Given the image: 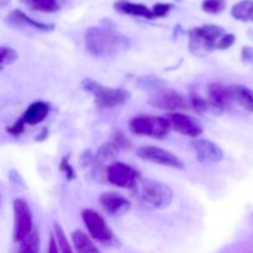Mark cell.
Instances as JSON below:
<instances>
[{
	"label": "cell",
	"mask_w": 253,
	"mask_h": 253,
	"mask_svg": "<svg viewBox=\"0 0 253 253\" xmlns=\"http://www.w3.org/2000/svg\"><path fill=\"white\" fill-rule=\"evenodd\" d=\"M128 128L133 135L148 136V137L162 140L169 133L172 126H170L168 118L141 115L131 119L128 123Z\"/></svg>",
	"instance_id": "obj_4"
},
{
	"label": "cell",
	"mask_w": 253,
	"mask_h": 253,
	"mask_svg": "<svg viewBox=\"0 0 253 253\" xmlns=\"http://www.w3.org/2000/svg\"><path fill=\"white\" fill-rule=\"evenodd\" d=\"M25 126L26 125L24 124V121H22L21 119H19L16 123L12 124V125L9 126V127H6V131L10 133V135L17 137V136H20L25 131Z\"/></svg>",
	"instance_id": "obj_32"
},
{
	"label": "cell",
	"mask_w": 253,
	"mask_h": 253,
	"mask_svg": "<svg viewBox=\"0 0 253 253\" xmlns=\"http://www.w3.org/2000/svg\"><path fill=\"white\" fill-rule=\"evenodd\" d=\"M188 100H189L190 109L195 110L197 113H205L209 109V103L200 94L195 93V91L189 94V99Z\"/></svg>",
	"instance_id": "obj_26"
},
{
	"label": "cell",
	"mask_w": 253,
	"mask_h": 253,
	"mask_svg": "<svg viewBox=\"0 0 253 253\" xmlns=\"http://www.w3.org/2000/svg\"><path fill=\"white\" fill-rule=\"evenodd\" d=\"M9 178L11 184L14 185V188H16V189L19 190L26 189V185H25L24 180H22V178L20 177V174L16 172V170H10Z\"/></svg>",
	"instance_id": "obj_31"
},
{
	"label": "cell",
	"mask_w": 253,
	"mask_h": 253,
	"mask_svg": "<svg viewBox=\"0 0 253 253\" xmlns=\"http://www.w3.org/2000/svg\"><path fill=\"white\" fill-rule=\"evenodd\" d=\"M101 208L111 216H121L130 210L131 203L119 193H103L99 198Z\"/></svg>",
	"instance_id": "obj_14"
},
{
	"label": "cell",
	"mask_w": 253,
	"mask_h": 253,
	"mask_svg": "<svg viewBox=\"0 0 253 253\" xmlns=\"http://www.w3.org/2000/svg\"><path fill=\"white\" fill-rule=\"evenodd\" d=\"M242 61L252 63L253 62V47L246 46L242 48Z\"/></svg>",
	"instance_id": "obj_34"
},
{
	"label": "cell",
	"mask_w": 253,
	"mask_h": 253,
	"mask_svg": "<svg viewBox=\"0 0 253 253\" xmlns=\"http://www.w3.org/2000/svg\"><path fill=\"white\" fill-rule=\"evenodd\" d=\"M114 143H116L119 147H124V148L130 147V142H128L127 138H126L123 133L119 132V131L115 133V142Z\"/></svg>",
	"instance_id": "obj_33"
},
{
	"label": "cell",
	"mask_w": 253,
	"mask_h": 253,
	"mask_svg": "<svg viewBox=\"0 0 253 253\" xmlns=\"http://www.w3.org/2000/svg\"><path fill=\"white\" fill-rule=\"evenodd\" d=\"M59 169H61V172L64 173L67 180H72L76 178V173H74L73 167H72L71 163H69V156H64V157L62 158L61 163H59Z\"/></svg>",
	"instance_id": "obj_29"
},
{
	"label": "cell",
	"mask_w": 253,
	"mask_h": 253,
	"mask_svg": "<svg viewBox=\"0 0 253 253\" xmlns=\"http://www.w3.org/2000/svg\"><path fill=\"white\" fill-rule=\"evenodd\" d=\"M82 88L93 95L96 105L103 109H113L124 105L131 96L130 91L126 89L105 86L90 78H85L82 82Z\"/></svg>",
	"instance_id": "obj_2"
},
{
	"label": "cell",
	"mask_w": 253,
	"mask_h": 253,
	"mask_svg": "<svg viewBox=\"0 0 253 253\" xmlns=\"http://www.w3.org/2000/svg\"><path fill=\"white\" fill-rule=\"evenodd\" d=\"M48 253H59L58 244H57V240H56V236H54V234H51V236H49Z\"/></svg>",
	"instance_id": "obj_35"
},
{
	"label": "cell",
	"mask_w": 253,
	"mask_h": 253,
	"mask_svg": "<svg viewBox=\"0 0 253 253\" xmlns=\"http://www.w3.org/2000/svg\"><path fill=\"white\" fill-rule=\"evenodd\" d=\"M82 219H83L84 225L86 226V230H88L91 239H94L104 246H110V245L115 244L116 239L113 231L108 226L104 217L100 214H98L95 210L84 209L82 211Z\"/></svg>",
	"instance_id": "obj_6"
},
{
	"label": "cell",
	"mask_w": 253,
	"mask_h": 253,
	"mask_svg": "<svg viewBox=\"0 0 253 253\" xmlns=\"http://www.w3.org/2000/svg\"><path fill=\"white\" fill-rule=\"evenodd\" d=\"M6 22L10 26L15 27V29H34L42 32L53 31L54 29L53 24H43V22L36 21V20H34L32 17L27 16V15L20 9L12 10V11L6 16Z\"/></svg>",
	"instance_id": "obj_13"
},
{
	"label": "cell",
	"mask_w": 253,
	"mask_h": 253,
	"mask_svg": "<svg viewBox=\"0 0 253 253\" xmlns=\"http://www.w3.org/2000/svg\"><path fill=\"white\" fill-rule=\"evenodd\" d=\"M17 253H40V236L37 231L32 230L22 241Z\"/></svg>",
	"instance_id": "obj_23"
},
{
	"label": "cell",
	"mask_w": 253,
	"mask_h": 253,
	"mask_svg": "<svg viewBox=\"0 0 253 253\" xmlns=\"http://www.w3.org/2000/svg\"><path fill=\"white\" fill-rule=\"evenodd\" d=\"M9 4H10V0H0V9H1V7L7 6Z\"/></svg>",
	"instance_id": "obj_36"
},
{
	"label": "cell",
	"mask_w": 253,
	"mask_h": 253,
	"mask_svg": "<svg viewBox=\"0 0 253 253\" xmlns=\"http://www.w3.org/2000/svg\"><path fill=\"white\" fill-rule=\"evenodd\" d=\"M225 30L217 25H203L189 30V49L194 56H203L216 49L217 41L225 34Z\"/></svg>",
	"instance_id": "obj_3"
},
{
	"label": "cell",
	"mask_w": 253,
	"mask_h": 253,
	"mask_svg": "<svg viewBox=\"0 0 253 253\" xmlns=\"http://www.w3.org/2000/svg\"><path fill=\"white\" fill-rule=\"evenodd\" d=\"M106 179L118 188L132 189L140 179V172L124 162H113L106 168Z\"/></svg>",
	"instance_id": "obj_8"
},
{
	"label": "cell",
	"mask_w": 253,
	"mask_h": 253,
	"mask_svg": "<svg viewBox=\"0 0 253 253\" xmlns=\"http://www.w3.org/2000/svg\"><path fill=\"white\" fill-rule=\"evenodd\" d=\"M173 9V4H169V2H158V4L153 5L152 10L153 16L156 17H165L167 16L168 12Z\"/></svg>",
	"instance_id": "obj_28"
},
{
	"label": "cell",
	"mask_w": 253,
	"mask_h": 253,
	"mask_svg": "<svg viewBox=\"0 0 253 253\" xmlns=\"http://www.w3.org/2000/svg\"><path fill=\"white\" fill-rule=\"evenodd\" d=\"M85 49L98 58H110L130 48L131 41L110 27H89L84 36Z\"/></svg>",
	"instance_id": "obj_1"
},
{
	"label": "cell",
	"mask_w": 253,
	"mask_h": 253,
	"mask_svg": "<svg viewBox=\"0 0 253 253\" xmlns=\"http://www.w3.org/2000/svg\"><path fill=\"white\" fill-rule=\"evenodd\" d=\"M232 101L239 104L245 110L253 113V90L249 86L241 85V84H235L230 85Z\"/></svg>",
	"instance_id": "obj_18"
},
{
	"label": "cell",
	"mask_w": 253,
	"mask_h": 253,
	"mask_svg": "<svg viewBox=\"0 0 253 253\" xmlns=\"http://www.w3.org/2000/svg\"><path fill=\"white\" fill-rule=\"evenodd\" d=\"M231 15L234 19L242 22H253V0H242L232 6Z\"/></svg>",
	"instance_id": "obj_21"
},
{
	"label": "cell",
	"mask_w": 253,
	"mask_h": 253,
	"mask_svg": "<svg viewBox=\"0 0 253 253\" xmlns=\"http://www.w3.org/2000/svg\"><path fill=\"white\" fill-rule=\"evenodd\" d=\"M235 40H236V37H235L234 34H227V32H225V34L221 36V39L217 41L216 48L217 49L230 48V47L235 43Z\"/></svg>",
	"instance_id": "obj_30"
},
{
	"label": "cell",
	"mask_w": 253,
	"mask_h": 253,
	"mask_svg": "<svg viewBox=\"0 0 253 253\" xmlns=\"http://www.w3.org/2000/svg\"><path fill=\"white\" fill-rule=\"evenodd\" d=\"M170 126L175 132L180 133V135L189 136V137L197 138L203 133V125L198 119L193 118V116L185 115V114L180 113V111H175V113H170L168 116Z\"/></svg>",
	"instance_id": "obj_11"
},
{
	"label": "cell",
	"mask_w": 253,
	"mask_h": 253,
	"mask_svg": "<svg viewBox=\"0 0 253 253\" xmlns=\"http://www.w3.org/2000/svg\"><path fill=\"white\" fill-rule=\"evenodd\" d=\"M200 163H216L224 160V151L219 145L207 138H195L192 142Z\"/></svg>",
	"instance_id": "obj_12"
},
{
	"label": "cell",
	"mask_w": 253,
	"mask_h": 253,
	"mask_svg": "<svg viewBox=\"0 0 253 253\" xmlns=\"http://www.w3.org/2000/svg\"><path fill=\"white\" fill-rule=\"evenodd\" d=\"M17 58H19V54L14 48L7 46H0V71H2L6 66L14 63Z\"/></svg>",
	"instance_id": "obj_25"
},
{
	"label": "cell",
	"mask_w": 253,
	"mask_h": 253,
	"mask_svg": "<svg viewBox=\"0 0 253 253\" xmlns=\"http://www.w3.org/2000/svg\"><path fill=\"white\" fill-rule=\"evenodd\" d=\"M20 1L32 11L54 14L62 9L66 0H20Z\"/></svg>",
	"instance_id": "obj_19"
},
{
	"label": "cell",
	"mask_w": 253,
	"mask_h": 253,
	"mask_svg": "<svg viewBox=\"0 0 253 253\" xmlns=\"http://www.w3.org/2000/svg\"><path fill=\"white\" fill-rule=\"evenodd\" d=\"M141 198L155 209H165L172 203L173 192L165 183L153 179H143L141 183Z\"/></svg>",
	"instance_id": "obj_5"
},
{
	"label": "cell",
	"mask_w": 253,
	"mask_h": 253,
	"mask_svg": "<svg viewBox=\"0 0 253 253\" xmlns=\"http://www.w3.org/2000/svg\"><path fill=\"white\" fill-rule=\"evenodd\" d=\"M148 103L152 106H155V108L165 111H169V113L190 109L189 100L185 98V95H183L179 91L174 90V89L169 88L157 89L152 94Z\"/></svg>",
	"instance_id": "obj_7"
},
{
	"label": "cell",
	"mask_w": 253,
	"mask_h": 253,
	"mask_svg": "<svg viewBox=\"0 0 253 253\" xmlns=\"http://www.w3.org/2000/svg\"><path fill=\"white\" fill-rule=\"evenodd\" d=\"M226 9V0H203L202 10L210 15H219Z\"/></svg>",
	"instance_id": "obj_24"
},
{
	"label": "cell",
	"mask_w": 253,
	"mask_h": 253,
	"mask_svg": "<svg viewBox=\"0 0 253 253\" xmlns=\"http://www.w3.org/2000/svg\"><path fill=\"white\" fill-rule=\"evenodd\" d=\"M72 241L77 253H100L90 237L81 230H77L72 234Z\"/></svg>",
	"instance_id": "obj_20"
},
{
	"label": "cell",
	"mask_w": 253,
	"mask_h": 253,
	"mask_svg": "<svg viewBox=\"0 0 253 253\" xmlns=\"http://www.w3.org/2000/svg\"><path fill=\"white\" fill-rule=\"evenodd\" d=\"M14 209V240L20 242L32 231L34 216L29 203L22 198H16L12 203Z\"/></svg>",
	"instance_id": "obj_9"
},
{
	"label": "cell",
	"mask_w": 253,
	"mask_h": 253,
	"mask_svg": "<svg viewBox=\"0 0 253 253\" xmlns=\"http://www.w3.org/2000/svg\"><path fill=\"white\" fill-rule=\"evenodd\" d=\"M120 153V147H119L116 143L114 142H106L99 147V150L96 151V155L94 157L95 162L98 165H104L106 162H110L114 161Z\"/></svg>",
	"instance_id": "obj_22"
},
{
	"label": "cell",
	"mask_w": 253,
	"mask_h": 253,
	"mask_svg": "<svg viewBox=\"0 0 253 253\" xmlns=\"http://www.w3.org/2000/svg\"><path fill=\"white\" fill-rule=\"evenodd\" d=\"M138 158L155 165L165 166V167L175 168V169H184L182 161L169 151L165 148L156 147V146H141L136 151Z\"/></svg>",
	"instance_id": "obj_10"
},
{
	"label": "cell",
	"mask_w": 253,
	"mask_h": 253,
	"mask_svg": "<svg viewBox=\"0 0 253 253\" xmlns=\"http://www.w3.org/2000/svg\"><path fill=\"white\" fill-rule=\"evenodd\" d=\"M54 236H56L57 244H58V249L61 253H73L71 245H69L68 240H67L66 235H64L63 230L58 224H54Z\"/></svg>",
	"instance_id": "obj_27"
},
{
	"label": "cell",
	"mask_w": 253,
	"mask_h": 253,
	"mask_svg": "<svg viewBox=\"0 0 253 253\" xmlns=\"http://www.w3.org/2000/svg\"><path fill=\"white\" fill-rule=\"evenodd\" d=\"M114 9L124 15H131V16H138L148 20L155 19L152 10L150 7H147L143 4H136V2L127 1V0H119V1H116L114 4Z\"/></svg>",
	"instance_id": "obj_17"
},
{
	"label": "cell",
	"mask_w": 253,
	"mask_h": 253,
	"mask_svg": "<svg viewBox=\"0 0 253 253\" xmlns=\"http://www.w3.org/2000/svg\"><path fill=\"white\" fill-rule=\"evenodd\" d=\"M208 95H209V105L220 113L234 103L231 98V91H230V85H224L221 83L210 84L208 88Z\"/></svg>",
	"instance_id": "obj_15"
},
{
	"label": "cell",
	"mask_w": 253,
	"mask_h": 253,
	"mask_svg": "<svg viewBox=\"0 0 253 253\" xmlns=\"http://www.w3.org/2000/svg\"><path fill=\"white\" fill-rule=\"evenodd\" d=\"M49 114V105L44 101H35L32 103L29 108L25 110V113L22 114L21 119L24 121L25 125L34 126L39 125L42 121L46 120V118Z\"/></svg>",
	"instance_id": "obj_16"
}]
</instances>
